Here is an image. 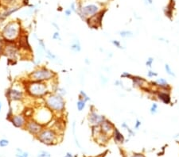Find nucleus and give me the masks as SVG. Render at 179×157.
Instances as JSON below:
<instances>
[{
    "instance_id": "nucleus-10",
    "label": "nucleus",
    "mask_w": 179,
    "mask_h": 157,
    "mask_svg": "<svg viewBox=\"0 0 179 157\" xmlns=\"http://www.w3.org/2000/svg\"><path fill=\"white\" fill-rule=\"evenodd\" d=\"M98 12H100V10H99L98 6L94 4H90V5L83 6L81 9H79L78 14L83 20L86 21L88 18L97 14Z\"/></svg>"
},
{
    "instance_id": "nucleus-37",
    "label": "nucleus",
    "mask_w": 179,
    "mask_h": 157,
    "mask_svg": "<svg viewBox=\"0 0 179 157\" xmlns=\"http://www.w3.org/2000/svg\"><path fill=\"white\" fill-rule=\"evenodd\" d=\"M141 125H142V122L140 121L139 119H137L136 121H135V129H139V127L141 126Z\"/></svg>"
},
{
    "instance_id": "nucleus-45",
    "label": "nucleus",
    "mask_w": 179,
    "mask_h": 157,
    "mask_svg": "<svg viewBox=\"0 0 179 157\" xmlns=\"http://www.w3.org/2000/svg\"><path fill=\"white\" fill-rule=\"evenodd\" d=\"M53 25H54V26L56 27L57 30H59V26H58V25H57V24H55V23H53Z\"/></svg>"
},
{
    "instance_id": "nucleus-13",
    "label": "nucleus",
    "mask_w": 179,
    "mask_h": 157,
    "mask_svg": "<svg viewBox=\"0 0 179 157\" xmlns=\"http://www.w3.org/2000/svg\"><path fill=\"white\" fill-rule=\"evenodd\" d=\"M105 119H106V117L103 116V115L99 114L97 112L95 111L94 110H92L90 111V113H89L88 117V122L92 126H100L102 121Z\"/></svg>"
},
{
    "instance_id": "nucleus-26",
    "label": "nucleus",
    "mask_w": 179,
    "mask_h": 157,
    "mask_svg": "<svg viewBox=\"0 0 179 157\" xmlns=\"http://www.w3.org/2000/svg\"><path fill=\"white\" fill-rule=\"evenodd\" d=\"M55 93H57V94H59V95H60V96H62V97H64V96L66 95V94H67L66 90H65V88H63V87H59V86L57 88Z\"/></svg>"
},
{
    "instance_id": "nucleus-30",
    "label": "nucleus",
    "mask_w": 179,
    "mask_h": 157,
    "mask_svg": "<svg viewBox=\"0 0 179 157\" xmlns=\"http://www.w3.org/2000/svg\"><path fill=\"white\" fill-rule=\"evenodd\" d=\"M158 105L156 104V103H153L152 105H151V114H155L156 113H157V111H158Z\"/></svg>"
},
{
    "instance_id": "nucleus-34",
    "label": "nucleus",
    "mask_w": 179,
    "mask_h": 157,
    "mask_svg": "<svg viewBox=\"0 0 179 157\" xmlns=\"http://www.w3.org/2000/svg\"><path fill=\"white\" fill-rule=\"evenodd\" d=\"M52 38L53 40H57V41H61V37H60V35L58 31H56L55 33L53 34Z\"/></svg>"
},
{
    "instance_id": "nucleus-31",
    "label": "nucleus",
    "mask_w": 179,
    "mask_h": 157,
    "mask_svg": "<svg viewBox=\"0 0 179 157\" xmlns=\"http://www.w3.org/2000/svg\"><path fill=\"white\" fill-rule=\"evenodd\" d=\"M120 77L121 78H123V79H131V78L133 77V75L131 74H130L129 72H123L122 74H121L120 75Z\"/></svg>"
},
{
    "instance_id": "nucleus-6",
    "label": "nucleus",
    "mask_w": 179,
    "mask_h": 157,
    "mask_svg": "<svg viewBox=\"0 0 179 157\" xmlns=\"http://www.w3.org/2000/svg\"><path fill=\"white\" fill-rule=\"evenodd\" d=\"M25 89L22 90L17 87H10L6 90V97L8 102H22L25 99Z\"/></svg>"
},
{
    "instance_id": "nucleus-24",
    "label": "nucleus",
    "mask_w": 179,
    "mask_h": 157,
    "mask_svg": "<svg viewBox=\"0 0 179 157\" xmlns=\"http://www.w3.org/2000/svg\"><path fill=\"white\" fill-rule=\"evenodd\" d=\"M119 36L123 38H128V37H131L134 36V34L132 32L128 31V30H123L119 32Z\"/></svg>"
},
{
    "instance_id": "nucleus-4",
    "label": "nucleus",
    "mask_w": 179,
    "mask_h": 157,
    "mask_svg": "<svg viewBox=\"0 0 179 157\" xmlns=\"http://www.w3.org/2000/svg\"><path fill=\"white\" fill-rule=\"evenodd\" d=\"M57 74L46 66L38 67L28 75V80L37 82H50L56 79Z\"/></svg>"
},
{
    "instance_id": "nucleus-47",
    "label": "nucleus",
    "mask_w": 179,
    "mask_h": 157,
    "mask_svg": "<svg viewBox=\"0 0 179 157\" xmlns=\"http://www.w3.org/2000/svg\"><path fill=\"white\" fill-rule=\"evenodd\" d=\"M2 102H1V101H0V113H1V110H2Z\"/></svg>"
},
{
    "instance_id": "nucleus-48",
    "label": "nucleus",
    "mask_w": 179,
    "mask_h": 157,
    "mask_svg": "<svg viewBox=\"0 0 179 157\" xmlns=\"http://www.w3.org/2000/svg\"><path fill=\"white\" fill-rule=\"evenodd\" d=\"M149 3H152V0H147Z\"/></svg>"
},
{
    "instance_id": "nucleus-44",
    "label": "nucleus",
    "mask_w": 179,
    "mask_h": 157,
    "mask_svg": "<svg viewBox=\"0 0 179 157\" xmlns=\"http://www.w3.org/2000/svg\"><path fill=\"white\" fill-rule=\"evenodd\" d=\"M64 157H73V156H72V153H70V152H67L66 153V155L64 156Z\"/></svg>"
},
{
    "instance_id": "nucleus-8",
    "label": "nucleus",
    "mask_w": 179,
    "mask_h": 157,
    "mask_svg": "<svg viewBox=\"0 0 179 157\" xmlns=\"http://www.w3.org/2000/svg\"><path fill=\"white\" fill-rule=\"evenodd\" d=\"M3 54L8 57L9 60H13L17 61L18 56H20V49L18 48L17 43L6 42L3 50Z\"/></svg>"
},
{
    "instance_id": "nucleus-9",
    "label": "nucleus",
    "mask_w": 179,
    "mask_h": 157,
    "mask_svg": "<svg viewBox=\"0 0 179 157\" xmlns=\"http://www.w3.org/2000/svg\"><path fill=\"white\" fill-rule=\"evenodd\" d=\"M45 128H46V126L38 122L37 121L34 119V118H29L24 129L26 130L31 135L37 136Z\"/></svg>"
},
{
    "instance_id": "nucleus-35",
    "label": "nucleus",
    "mask_w": 179,
    "mask_h": 157,
    "mask_svg": "<svg viewBox=\"0 0 179 157\" xmlns=\"http://www.w3.org/2000/svg\"><path fill=\"white\" fill-rule=\"evenodd\" d=\"M8 145H9V140H6V139H2V140H0V147L3 148V147L7 146Z\"/></svg>"
},
{
    "instance_id": "nucleus-40",
    "label": "nucleus",
    "mask_w": 179,
    "mask_h": 157,
    "mask_svg": "<svg viewBox=\"0 0 179 157\" xmlns=\"http://www.w3.org/2000/svg\"><path fill=\"white\" fill-rule=\"evenodd\" d=\"M65 15L67 16V17H69V16L71 15V14H72V10H71V9H68V10H66L65 11Z\"/></svg>"
},
{
    "instance_id": "nucleus-20",
    "label": "nucleus",
    "mask_w": 179,
    "mask_h": 157,
    "mask_svg": "<svg viewBox=\"0 0 179 157\" xmlns=\"http://www.w3.org/2000/svg\"><path fill=\"white\" fill-rule=\"evenodd\" d=\"M131 79L133 86H140L141 85H143V82H145V79L142 77H139V76H133Z\"/></svg>"
},
{
    "instance_id": "nucleus-41",
    "label": "nucleus",
    "mask_w": 179,
    "mask_h": 157,
    "mask_svg": "<svg viewBox=\"0 0 179 157\" xmlns=\"http://www.w3.org/2000/svg\"><path fill=\"white\" fill-rule=\"evenodd\" d=\"M131 157H145L143 154H140V153H135V154H134Z\"/></svg>"
},
{
    "instance_id": "nucleus-25",
    "label": "nucleus",
    "mask_w": 179,
    "mask_h": 157,
    "mask_svg": "<svg viewBox=\"0 0 179 157\" xmlns=\"http://www.w3.org/2000/svg\"><path fill=\"white\" fill-rule=\"evenodd\" d=\"M16 152H16V155H15L16 157H29L28 152H23L20 148H17V149H16Z\"/></svg>"
},
{
    "instance_id": "nucleus-42",
    "label": "nucleus",
    "mask_w": 179,
    "mask_h": 157,
    "mask_svg": "<svg viewBox=\"0 0 179 157\" xmlns=\"http://www.w3.org/2000/svg\"><path fill=\"white\" fill-rule=\"evenodd\" d=\"M3 50H4V46H2V44H0V56L3 54Z\"/></svg>"
},
{
    "instance_id": "nucleus-2",
    "label": "nucleus",
    "mask_w": 179,
    "mask_h": 157,
    "mask_svg": "<svg viewBox=\"0 0 179 157\" xmlns=\"http://www.w3.org/2000/svg\"><path fill=\"white\" fill-rule=\"evenodd\" d=\"M45 106L53 112L54 115H62L65 111V101L64 97L55 92L48 94L44 98Z\"/></svg>"
},
{
    "instance_id": "nucleus-7",
    "label": "nucleus",
    "mask_w": 179,
    "mask_h": 157,
    "mask_svg": "<svg viewBox=\"0 0 179 157\" xmlns=\"http://www.w3.org/2000/svg\"><path fill=\"white\" fill-rule=\"evenodd\" d=\"M53 115L54 114H53V112L49 110V109L46 106L43 108H40L39 110L37 111V113L35 114L34 117H38V118H37V119H35V120L46 126V125H48L51 121H52Z\"/></svg>"
},
{
    "instance_id": "nucleus-11",
    "label": "nucleus",
    "mask_w": 179,
    "mask_h": 157,
    "mask_svg": "<svg viewBox=\"0 0 179 157\" xmlns=\"http://www.w3.org/2000/svg\"><path fill=\"white\" fill-rule=\"evenodd\" d=\"M28 118L24 115V114H14L10 121L16 128L18 129H25V125L27 123Z\"/></svg>"
},
{
    "instance_id": "nucleus-43",
    "label": "nucleus",
    "mask_w": 179,
    "mask_h": 157,
    "mask_svg": "<svg viewBox=\"0 0 179 157\" xmlns=\"http://www.w3.org/2000/svg\"><path fill=\"white\" fill-rule=\"evenodd\" d=\"M71 10L72 11H74V12H76V9L75 7V3H72V5H71Z\"/></svg>"
},
{
    "instance_id": "nucleus-5",
    "label": "nucleus",
    "mask_w": 179,
    "mask_h": 157,
    "mask_svg": "<svg viewBox=\"0 0 179 157\" xmlns=\"http://www.w3.org/2000/svg\"><path fill=\"white\" fill-rule=\"evenodd\" d=\"M59 133L54 130L53 128H45L36 136L41 143L46 145H53L59 141Z\"/></svg>"
},
{
    "instance_id": "nucleus-22",
    "label": "nucleus",
    "mask_w": 179,
    "mask_h": 157,
    "mask_svg": "<svg viewBox=\"0 0 179 157\" xmlns=\"http://www.w3.org/2000/svg\"><path fill=\"white\" fill-rule=\"evenodd\" d=\"M86 106V102L84 101L81 100V99H79V100L76 102V108H77V110L81 112L82 110H84V109Z\"/></svg>"
},
{
    "instance_id": "nucleus-23",
    "label": "nucleus",
    "mask_w": 179,
    "mask_h": 157,
    "mask_svg": "<svg viewBox=\"0 0 179 157\" xmlns=\"http://www.w3.org/2000/svg\"><path fill=\"white\" fill-rule=\"evenodd\" d=\"M79 99H81V100L84 101L85 102H89L91 100V98L87 95V94L84 91H81L79 93Z\"/></svg>"
},
{
    "instance_id": "nucleus-15",
    "label": "nucleus",
    "mask_w": 179,
    "mask_h": 157,
    "mask_svg": "<svg viewBox=\"0 0 179 157\" xmlns=\"http://www.w3.org/2000/svg\"><path fill=\"white\" fill-rule=\"evenodd\" d=\"M16 43H17L20 50H24V51H26V52H32V49L30 47V43H29L27 35L22 34L20 37L18 39Z\"/></svg>"
},
{
    "instance_id": "nucleus-12",
    "label": "nucleus",
    "mask_w": 179,
    "mask_h": 157,
    "mask_svg": "<svg viewBox=\"0 0 179 157\" xmlns=\"http://www.w3.org/2000/svg\"><path fill=\"white\" fill-rule=\"evenodd\" d=\"M106 10L104 11H100L98 12L97 14H94L92 17L88 18L86 21L88 25V26L92 28V29H98L99 27L101 25V21H102V18L104 17V14Z\"/></svg>"
},
{
    "instance_id": "nucleus-39",
    "label": "nucleus",
    "mask_w": 179,
    "mask_h": 157,
    "mask_svg": "<svg viewBox=\"0 0 179 157\" xmlns=\"http://www.w3.org/2000/svg\"><path fill=\"white\" fill-rule=\"evenodd\" d=\"M114 84L116 86H123V83L121 80H116V81H115Z\"/></svg>"
},
{
    "instance_id": "nucleus-19",
    "label": "nucleus",
    "mask_w": 179,
    "mask_h": 157,
    "mask_svg": "<svg viewBox=\"0 0 179 157\" xmlns=\"http://www.w3.org/2000/svg\"><path fill=\"white\" fill-rule=\"evenodd\" d=\"M70 50L74 52H80L81 51V45L80 44V41L78 40H75L71 45H70Z\"/></svg>"
},
{
    "instance_id": "nucleus-18",
    "label": "nucleus",
    "mask_w": 179,
    "mask_h": 157,
    "mask_svg": "<svg viewBox=\"0 0 179 157\" xmlns=\"http://www.w3.org/2000/svg\"><path fill=\"white\" fill-rule=\"evenodd\" d=\"M155 84H156V86H158L160 88L164 89V90L167 89V88H170V85H169L167 80L166 79H164V78L158 79L155 82Z\"/></svg>"
},
{
    "instance_id": "nucleus-28",
    "label": "nucleus",
    "mask_w": 179,
    "mask_h": 157,
    "mask_svg": "<svg viewBox=\"0 0 179 157\" xmlns=\"http://www.w3.org/2000/svg\"><path fill=\"white\" fill-rule=\"evenodd\" d=\"M111 44H112L114 46H116V48H118V49H124V48L122 46V44H121L120 41H117V40H111Z\"/></svg>"
},
{
    "instance_id": "nucleus-38",
    "label": "nucleus",
    "mask_w": 179,
    "mask_h": 157,
    "mask_svg": "<svg viewBox=\"0 0 179 157\" xmlns=\"http://www.w3.org/2000/svg\"><path fill=\"white\" fill-rule=\"evenodd\" d=\"M100 80H101V83L102 84H106V83H107L108 81V79L107 78H105L104 75H100Z\"/></svg>"
},
{
    "instance_id": "nucleus-17",
    "label": "nucleus",
    "mask_w": 179,
    "mask_h": 157,
    "mask_svg": "<svg viewBox=\"0 0 179 157\" xmlns=\"http://www.w3.org/2000/svg\"><path fill=\"white\" fill-rule=\"evenodd\" d=\"M158 98L160 101H162L164 104H170L171 98L170 94L167 92H163V91H160L158 93Z\"/></svg>"
},
{
    "instance_id": "nucleus-27",
    "label": "nucleus",
    "mask_w": 179,
    "mask_h": 157,
    "mask_svg": "<svg viewBox=\"0 0 179 157\" xmlns=\"http://www.w3.org/2000/svg\"><path fill=\"white\" fill-rule=\"evenodd\" d=\"M165 70H166V72H167V73L169 75H170V76H173V77H175V74H174V72H173V70L171 69L170 68V66L169 65V64H166L165 65Z\"/></svg>"
},
{
    "instance_id": "nucleus-36",
    "label": "nucleus",
    "mask_w": 179,
    "mask_h": 157,
    "mask_svg": "<svg viewBox=\"0 0 179 157\" xmlns=\"http://www.w3.org/2000/svg\"><path fill=\"white\" fill-rule=\"evenodd\" d=\"M157 75H158V73L153 72V71H151V70H150V71L147 72V76L149 78H153L154 76H157Z\"/></svg>"
},
{
    "instance_id": "nucleus-21",
    "label": "nucleus",
    "mask_w": 179,
    "mask_h": 157,
    "mask_svg": "<svg viewBox=\"0 0 179 157\" xmlns=\"http://www.w3.org/2000/svg\"><path fill=\"white\" fill-rule=\"evenodd\" d=\"M45 52H46V56L47 59H49V60H51V61L58 62L57 61V56L56 55H54L51 51H49V49H46Z\"/></svg>"
},
{
    "instance_id": "nucleus-29",
    "label": "nucleus",
    "mask_w": 179,
    "mask_h": 157,
    "mask_svg": "<svg viewBox=\"0 0 179 157\" xmlns=\"http://www.w3.org/2000/svg\"><path fill=\"white\" fill-rule=\"evenodd\" d=\"M38 47H39V49H41L43 51V52H46V44H45L43 40L41 39H38Z\"/></svg>"
},
{
    "instance_id": "nucleus-32",
    "label": "nucleus",
    "mask_w": 179,
    "mask_h": 157,
    "mask_svg": "<svg viewBox=\"0 0 179 157\" xmlns=\"http://www.w3.org/2000/svg\"><path fill=\"white\" fill-rule=\"evenodd\" d=\"M37 157H51V155L48 152L41 151L39 153H38Z\"/></svg>"
},
{
    "instance_id": "nucleus-3",
    "label": "nucleus",
    "mask_w": 179,
    "mask_h": 157,
    "mask_svg": "<svg viewBox=\"0 0 179 157\" xmlns=\"http://www.w3.org/2000/svg\"><path fill=\"white\" fill-rule=\"evenodd\" d=\"M20 23L16 21H10L2 31V37L5 42L16 43L22 35Z\"/></svg>"
},
{
    "instance_id": "nucleus-1",
    "label": "nucleus",
    "mask_w": 179,
    "mask_h": 157,
    "mask_svg": "<svg viewBox=\"0 0 179 157\" xmlns=\"http://www.w3.org/2000/svg\"><path fill=\"white\" fill-rule=\"evenodd\" d=\"M25 94L34 98H44L51 93L48 82H37L26 79L24 83Z\"/></svg>"
},
{
    "instance_id": "nucleus-14",
    "label": "nucleus",
    "mask_w": 179,
    "mask_h": 157,
    "mask_svg": "<svg viewBox=\"0 0 179 157\" xmlns=\"http://www.w3.org/2000/svg\"><path fill=\"white\" fill-rule=\"evenodd\" d=\"M99 126H100V132L106 136H108L109 134H112L113 130L115 129L114 124L111 121L107 119V118L102 121L101 124Z\"/></svg>"
},
{
    "instance_id": "nucleus-33",
    "label": "nucleus",
    "mask_w": 179,
    "mask_h": 157,
    "mask_svg": "<svg viewBox=\"0 0 179 157\" xmlns=\"http://www.w3.org/2000/svg\"><path fill=\"white\" fill-rule=\"evenodd\" d=\"M153 63H154V58H152V57H149V58L147 59V60H146V67H148V68H151Z\"/></svg>"
},
{
    "instance_id": "nucleus-46",
    "label": "nucleus",
    "mask_w": 179,
    "mask_h": 157,
    "mask_svg": "<svg viewBox=\"0 0 179 157\" xmlns=\"http://www.w3.org/2000/svg\"><path fill=\"white\" fill-rule=\"evenodd\" d=\"M85 63H87V64H90V61L88 60V59H85Z\"/></svg>"
},
{
    "instance_id": "nucleus-16",
    "label": "nucleus",
    "mask_w": 179,
    "mask_h": 157,
    "mask_svg": "<svg viewBox=\"0 0 179 157\" xmlns=\"http://www.w3.org/2000/svg\"><path fill=\"white\" fill-rule=\"evenodd\" d=\"M113 137H114V140L115 142L119 143V144H122L124 142V136L122 133H120V131L117 129V128L115 127V129L113 130Z\"/></svg>"
}]
</instances>
